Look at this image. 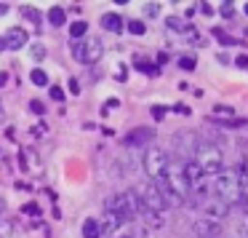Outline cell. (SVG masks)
Wrapping results in <instances>:
<instances>
[{
  "label": "cell",
  "mask_w": 248,
  "mask_h": 238,
  "mask_svg": "<svg viewBox=\"0 0 248 238\" xmlns=\"http://www.w3.org/2000/svg\"><path fill=\"white\" fill-rule=\"evenodd\" d=\"M214 193L219 201H224L227 206L232 204H240L243 201V185H240V177H237L235 169H221L214 179Z\"/></svg>",
  "instance_id": "1"
},
{
  "label": "cell",
  "mask_w": 248,
  "mask_h": 238,
  "mask_svg": "<svg viewBox=\"0 0 248 238\" xmlns=\"http://www.w3.org/2000/svg\"><path fill=\"white\" fill-rule=\"evenodd\" d=\"M195 163L200 166V171H203L205 177L214 179L216 174L224 169V155H221V147L211 145V142H200V145L195 147Z\"/></svg>",
  "instance_id": "2"
},
{
  "label": "cell",
  "mask_w": 248,
  "mask_h": 238,
  "mask_svg": "<svg viewBox=\"0 0 248 238\" xmlns=\"http://www.w3.org/2000/svg\"><path fill=\"white\" fill-rule=\"evenodd\" d=\"M107 211L115 214V217H120V222H131L136 217V211H139V198H136L134 190L118 193V195H112V198L107 201Z\"/></svg>",
  "instance_id": "3"
},
{
  "label": "cell",
  "mask_w": 248,
  "mask_h": 238,
  "mask_svg": "<svg viewBox=\"0 0 248 238\" xmlns=\"http://www.w3.org/2000/svg\"><path fill=\"white\" fill-rule=\"evenodd\" d=\"M163 179H166V185L179 195V198L187 201L189 185H187V177H184V161H182V158H176V161H168V169H166V174H163Z\"/></svg>",
  "instance_id": "4"
},
{
  "label": "cell",
  "mask_w": 248,
  "mask_h": 238,
  "mask_svg": "<svg viewBox=\"0 0 248 238\" xmlns=\"http://www.w3.org/2000/svg\"><path fill=\"white\" fill-rule=\"evenodd\" d=\"M141 169L147 171V177H150V179L163 177V174H166V169H168L166 150H160V147H150V150L144 153V158H141Z\"/></svg>",
  "instance_id": "5"
},
{
  "label": "cell",
  "mask_w": 248,
  "mask_h": 238,
  "mask_svg": "<svg viewBox=\"0 0 248 238\" xmlns=\"http://www.w3.org/2000/svg\"><path fill=\"white\" fill-rule=\"evenodd\" d=\"M134 193H136V198H139L141 206H147V209L163 214L166 204H163V198H160V193H157V187H155V182H152V179H150V182H141L139 187L134 190Z\"/></svg>",
  "instance_id": "6"
},
{
  "label": "cell",
  "mask_w": 248,
  "mask_h": 238,
  "mask_svg": "<svg viewBox=\"0 0 248 238\" xmlns=\"http://www.w3.org/2000/svg\"><path fill=\"white\" fill-rule=\"evenodd\" d=\"M211 120H214V123L227 126V129H235V126H246V120H237L235 107H227V104H216V107L211 110Z\"/></svg>",
  "instance_id": "7"
},
{
  "label": "cell",
  "mask_w": 248,
  "mask_h": 238,
  "mask_svg": "<svg viewBox=\"0 0 248 238\" xmlns=\"http://www.w3.org/2000/svg\"><path fill=\"white\" fill-rule=\"evenodd\" d=\"M80 49H83V62L80 65H96V62L104 56V46H102L99 38H86L80 43Z\"/></svg>",
  "instance_id": "8"
},
{
  "label": "cell",
  "mask_w": 248,
  "mask_h": 238,
  "mask_svg": "<svg viewBox=\"0 0 248 238\" xmlns=\"http://www.w3.org/2000/svg\"><path fill=\"white\" fill-rule=\"evenodd\" d=\"M211 190H214V179H211V177H203L200 182H195L192 187H189V195H187V198L192 201L195 206H203L205 201L211 198Z\"/></svg>",
  "instance_id": "9"
},
{
  "label": "cell",
  "mask_w": 248,
  "mask_h": 238,
  "mask_svg": "<svg viewBox=\"0 0 248 238\" xmlns=\"http://www.w3.org/2000/svg\"><path fill=\"white\" fill-rule=\"evenodd\" d=\"M230 209H232V206H227L224 201L214 198V195H211V198L203 204L205 220H214V222H221V220H227V214H230Z\"/></svg>",
  "instance_id": "10"
},
{
  "label": "cell",
  "mask_w": 248,
  "mask_h": 238,
  "mask_svg": "<svg viewBox=\"0 0 248 238\" xmlns=\"http://www.w3.org/2000/svg\"><path fill=\"white\" fill-rule=\"evenodd\" d=\"M192 233H195L198 238H219V236H221V222H214V220H195Z\"/></svg>",
  "instance_id": "11"
},
{
  "label": "cell",
  "mask_w": 248,
  "mask_h": 238,
  "mask_svg": "<svg viewBox=\"0 0 248 238\" xmlns=\"http://www.w3.org/2000/svg\"><path fill=\"white\" fill-rule=\"evenodd\" d=\"M152 139H155V131L141 126V129H134L125 136V145L128 147H147V145H152Z\"/></svg>",
  "instance_id": "12"
},
{
  "label": "cell",
  "mask_w": 248,
  "mask_h": 238,
  "mask_svg": "<svg viewBox=\"0 0 248 238\" xmlns=\"http://www.w3.org/2000/svg\"><path fill=\"white\" fill-rule=\"evenodd\" d=\"M3 40H6V49H24L30 35H27V30H22V27H11Z\"/></svg>",
  "instance_id": "13"
},
{
  "label": "cell",
  "mask_w": 248,
  "mask_h": 238,
  "mask_svg": "<svg viewBox=\"0 0 248 238\" xmlns=\"http://www.w3.org/2000/svg\"><path fill=\"white\" fill-rule=\"evenodd\" d=\"M136 217H141V222H144L147 227H163V214H157V211L147 209V206H141V204H139Z\"/></svg>",
  "instance_id": "14"
},
{
  "label": "cell",
  "mask_w": 248,
  "mask_h": 238,
  "mask_svg": "<svg viewBox=\"0 0 248 238\" xmlns=\"http://www.w3.org/2000/svg\"><path fill=\"white\" fill-rule=\"evenodd\" d=\"M120 225H123L120 217H115V214H109V211H107V220L99 222V230H102V236H115V230H118Z\"/></svg>",
  "instance_id": "15"
},
{
  "label": "cell",
  "mask_w": 248,
  "mask_h": 238,
  "mask_svg": "<svg viewBox=\"0 0 248 238\" xmlns=\"http://www.w3.org/2000/svg\"><path fill=\"white\" fill-rule=\"evenodd\" d=\"M102 27L107 30V33H120V30H123V19H120L118 14H104Z\"/></svg>",
  "instance_id": "16"
},
{
  "label": "cell",
  "mask_w": 248,
  "mask_h": 238,
  "mask_svg": "<svg viewBox=\"0 0 248 238\" xmlns=\"http://www.w3.org/2000/svg\"><path fill=\"white\" fill-rule=\"evenodd\" d=\"M64 19H67V11L62 6H54L48 11V22L54 24V27H62V24H64Z\"/></svg>",
  "instance_id": "17"
},
{
  "label": "cell",
  "mask_w": 248,
  "mask_h": 238,
  "mask_svg": "<svg viewBox=\"0 0 248 238\" xmlns=\"http://www.w3.org/2000/svg\"><path fill=\"white\" fill-rule=\"evenodd\" d=\"M102 230H99V220H86L83 225V238H99Z\"/></svg>",
  "instance_id": "18"
},
{
  "label": "cell",
  "mask_w": 248,
  "mask_h": 238,
  "mask_svg": "<svg viewBox=\"0 0 248 238\" xmlns=\"http://www.w3.org/2000/svg\"><path fill=\"white\" fill-rule=\"evenodd\" d=\"M136 70H141L144 75H160V67L157 65H152V62H144V59H136Z\"/></svg>",
  "instance_id": "19"
},
{
  "label": "cell",
  "mask_w": 248,
  "mask_h": 238,
  "mask_svg": "<svg viewBox=\"0 0 248 238\" xmlns=\"http://www.w3.org/2000/svg\"><path fill=\"white\" fill-rule=\"evenodd\" d=\"M86 30H88V24L86 22H72L70 24V35H72V38H86Z\"/></svg>",
  "instance_id": "20"
},
{
  "label": "cell",
  "mask_w": 248,
  "mask_h": 238,
  "mask_svg": "<svg viewBox=\"0 0 248 238\" xmlns=\"http://www.w3.org/2000/svg\"><path fill=\"white\" fill-rule=\"evenodd\" d=\"M30 81H32L35 86H48V75H46L43 70H32L30 72Z\"/></svg>",
  "instance_id": "21"
},
{
  "label": "cell",
  "mask_w": 248,
  "mask_h": 238,
  "mask_svg": "<svg viewBox=\"0 0 248 238\" xmlns=\"http://www.w3.org/2000/svg\"><path fill=\"white\" fill-rule=\"evenodd\" d=\"M14 236V222L0 217V238H11Z\"/></svg>",
  "instance_id": "22"
},
{
  "label": "cell",
  "mask_w": 248,
  "mask_h": 238,
  "mask_svg": "<svg viewBox=\"0 0 248 238\" xmlns=\"http://www.w3.org/2000/svg\"><path fill=\"white\" fill-rule=\"evenodd\" d=\"M235 230H237V236H240V238H248V211L240 217V220H237V227H235Z\"/></svg>",
  "instance_id": "23"
},
{
  "label": "cell",
  "mask_w": 248,
  "mask_h": 238,
  "mask_svg": "<svg viewBox=\"0 0 248 238\" xmlns=\"http://www.w3.org/2000/svg\"><path fill=\"white\" fill-rule=\"evenodd\" d=\"M168 30H173V33H187L189 27H184L179 17H168Z\"/></svg>",
  "instance_id": "24"
},
{
  "label": "cell",
  "mask_w": 248,
  "mask_h": 238,
  "mask_svg": "<svg viewBox=\"0 0 248 238\" xmlns=\"http://www.w3.org/2000/svg\"><path fill=\"white\" fill-rule=\"evenodd\" d=\"M219 14H221L224 19H232V17H235V3H230V0H227V3H221Z\"/></svg>",
  "instance_id": "25"
},
{
  "label": "cell",
  "mask_w": 248,
  "mask_h": 238,
  "mask_svg": "<svg viewBox=\"0 0 248 238\" xmlns=\"http://www.w3.org/2000/svg\"><path fill=\"white\" fill-rule=\"evenodd\" d=\"M157 14H160V3H147L144 6V17L147 19H155Z\"/></svg>",
  "instance_id": "26"
},
{
  "label": "cell",
  "mask_w": 248,
  "mask_h": 238,
  "mask_svg": "<svg viewBox=\"0 0 248 238\" xmlns=\"http://www.w3.org/2000/svg\"><path fill=\"white\" fill-rule=\"evenodd\" d=\"M195 65H198V62H195V56H182V59H179V67H182V70H187V72H192Z\"/></svg>",
  "instance_id": "27"
},
{
  "label": "cell",
  "mask_w": 248,
  "mask_h": 238,
  "mask_svg": "<svg viewBox=\"0 0 248 238\" xmlns=\"http://www.w3.org/2000/svg\"><path fill=\"white\" fill-rule=\"evenodd\" d=\"M128 33H131V35H144L147 27H144L141 22H128Z\"/></svg>",
  "instance_id": "28"
},
{
  "label": "cell",
  "mask_w": 248,
  "mask_h": 238,
  "mask_svg": "<svg viewBox=\"0 0 248 238\" xmlns=\"http://www.w3.org/2000/svg\"><path fill=\"white\" fill-rule=\"evenodd\" d=\"M166 113H168V107H163V104H155V107H152V118L155 120H163Z\"/></svg>",
  "instance_id": "29"
},
{
  "label": "cell",
  "mask_w": 248,
  "mask_h": 238,
  "mask_svg": "<svg viewBox=\"0 0 248 238\" xmlns=\"http://www.w3.org/2000/svg\"><path fill=\"white\" fill-rule=\"evenodd\" d=\"M51 99L62 102V99H64V88H62V86H51Z\"/></svg>",
  "instance_id": "30"
},
{
  "label": "cell",
  "mask_w": 248,
  "mask_h": 238,
  "mask_svg": "<svg viewBox=\"0 0 248 238\" xmlns=\"http://www.w3.org/2000/svg\"><path fill=\"white\" fill-rule=\"evenodd\" d=\"M30 110H32L35 115H43V113H46L43 102H38V99H32V102H30Z\"/></svg>",
  "instance_id": "31"
},
{
  "label": "cell",
  "mask_w": 248,
  "mask_h": 238,
  "mask_svg": "<svg viewBox=\"0 0 248 238\" xmlns=\"http://www.w3.org/2000/svg\"><path fill=\"white\" fill-rule=\"evenodd\" d=\"M22 211H24V214H32V217H38V214H40L38 204H24V206H22Z\"/></svg>",
  "instance_id": "32"
},
{
  "label": "cell",
  "mask_w": 248,
  "mask_h": 238,
  "mask_svg": "<svg viewBox=\"0 0 248 238\" xmlns=\"http://www.w3.org/2000/svg\"><path fill=\"white\" fill-rule=\"evenodd\" d=\"M22 14H24L27 19H32V22H40V14L35 11V8H22Z\"/></svg>",
  "instance_id": "33"
},
{
  "label": "cell",
  "mask_w": 248,
  "mask_h": 238,
  "mask_svg": "<svg viewBox=\"0 0 248 238\" xmlns=\"http://www.w3.org/2000/svg\"><path fill=\"white\" fill-rule=\"evenodd\" d=\"M43 56H46L43 46H32V59H43Z\"/></svg>",
  "instance_id": "34"
},
{
  "label": "cell",
  "mask_w": 248,
  "mask_h": 238,
  "mask_svg": "<svg viewBox=\"0 0 248 238\" xmlns=\"http://www.w3.org/2000/svg\"><path fill=\"white\" fill-rule=\"evenodd\" d=\"M72 56H75L78 62H83V49H80V43H72Z\"/></svg>",
  "instance_id": "35"
},
{
  "label": "cell",
  "mask_w": 248,
  "mask_h": 238,
  "mask_svg": "<svg viewBox=\"0 0 248 238\" xmlns=\"http://www.w3.org/2000/svg\"><path fill=\"white\" fill-rule=\"evenodd\" d=\"M70 94H75V97H78V94H80V83H78L75 78H72V81H70Z\"/></svg>",
  "instance_id": "36"
},
{
  "label": "cell",
  "mask_w": 248,
  "mask_h": 238,
  "mask_svg": "<svg viewBox=\"0 0 248 238\" xmlns=\"http://www.w3.org/2000/svg\"><path fill=\"white\" fill-rule=\"evenodd\" d=\"M235 65H237V67H243V70H248V56H237Z\"/></svg>",
  "instance_id": "37"
},
{
  "label": "cell",
  "mask_w": 248,
  "mask_h": 238,
  "mask_svg": "<svg viewBox=\"0 0 248 238\" xmlns=\"http://www.w3.org/2000/svg\"><path fill=\"white\" fill-rule=\"evenodd\" d=\"M46 131H48V129H46V123H43V126H35V129H32V134H35V136H43Z\"/></svg>",
  "instance_id": "38"
},
{
  "label": "cell",
  "mask_w": 248,
  "mask_h": 238,
  "mask_svg": "<svg viewBox=\"0 0 248 238\" xmlns=\"http://www.w3.org/2000/svg\"><path fill=\"white\" fill-rule=\"evenodd\" d=\"M173 110H176L179 115H189V107H184V104H176V107H173Z\"/></svg>",
  "instance_id": "39"
},
{
  "label": "cell",
  "mask_w": 248,
  "mask_h": 238,
  "mask_svg": "<svg viewBox=\"0 0 248 238\" xmlns=\"http://www.w3.org/2000/svg\"><path fill=\"white\" fill-rule=\"evenodd\" d=\"M200 6H203V8H200V11H203V14H208V17H211V14H214V8H211L208 3H200Z\"/></svg>",
  "instance_id": "40"
},
{
  "label": "cell",
  "mask_w": 248,
  "mask_h": 238,
  "mask_svg": "<svg viewBox=\"0 0 248 238\" xmlns=\"http://www.w3.org/2000/svg\"><path fill=\"white\" fill-rule=\"evenodd\" d=\"M123 78H125V67L120 65V67H118V81H123Z\"/></svg>",
  "instance_id": "41"
},
{
  "label": "cell",
  "mask_w": 248,
  "mask_h": 238,
  "mask_svg": "<svg viewBox=\"0 0 248 238\" xmlns=\"http://www.w3.org/2000/svg\"><path fill=\"white\" fill-rule=\"evenodd\" d=\"M6 120V107H3V102H0V123Z\"/></svg>",
  "instance_id": "42"
},
{
  "label": "cell",
  "mask_w": 248,
  "mask_h": 238,
  "mask_svg": "<svg viewBox=\"0 0 248 238\" xmlns=\"http://www.w3.org/2000/svg\"><path fill=\"white\" fill-rule=\"evenodd\" d=\"M3 14H8V3H0V17H3Z\"/></svg>",
  "instance_id": "43"
},
{
  "label": "cell",
  "mask_w": 248,
  "mask_h": 238,
  "mask_svg": "<svg viewBox=\"0 0 248 238\" xmlns=\"http://www.w3.org/2000/svg\"><path fill=\"white\" fill-rule=\"evenodd\" d=\"M3 211H6V201L0 198V214H3Z\"/></svg>",
  "instance_id": "44"
},
{
  "label": "cell",
  "mask_w": 248,
  "mask_h": 238,
  "mask_svg": "<svg viewBox=\"0 0 248 238\" xmlns=\"http://www.w3.org/2000/svg\"><path fill=\"white\" fill-rule=\"evenodd\" d=\"M0 51H6V40L0 38Z\"/></svg>",
  "instance_id": "45"
},
{
  "label": "cell",
  "mask_w": 248,
  "mask_h": 238,
  "mask_svg": "<svg viewBox=\"0 0 248 238\" xmlns=\"http://www.w3.org/2000/svg\"><path fill=\"white\" fill-rule=\"evenodd\" d=\"M115 238H134V236H115Z\"/></svg>",
  "instance_id": "46"
},
{
  "label": "cell",
  "mask_w": 248,
  "mask_h": 238,
  "mask_svg": "<svg viewBox=\"0 0 248 238\" xmlns=\"http://www.w3.org/2000/svg\"><path fill=\"white\" fill-rule=\"evenodd\" d=\"M246 14H248V3H246Z\"/></svg>",
  "instance_id": "47"
}]
</instances>
